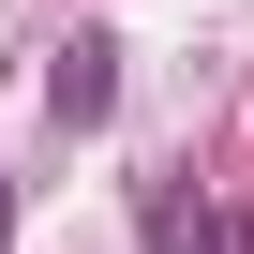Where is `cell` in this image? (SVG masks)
Wrapping results in <instances>:
<instances>
[{"mask_svg": "<svg viewBox=\"0 0 254 254\" xmlns=\"http://www.w3.org/2000/svg\"><path fill=\"white\" fill-rule=\"evenodd\" d=\"M105 105H120V45L75 30V45L45 60V120H60V135H105Z\"/></svg>", "mask_w": 254, "mask_h": 254, "instance_id": "1", "label": "cell"}, {"mask_svg": "<svg viewBox=\"0 0 254 254\" xmlns=\"http://www.w3.org/2000/svg\"><path fill=\"white\" fill-rule=\"evenodd\" d=\"M150 254H239V209H209L194 180H150Z\"/></svg>", "mask_w": 254, "mask_h": 254, "instance_id": "2", "label": "cell"}, {"mask_svg": "<svg viewBox=\"0 0 254 254\" xmlns=\"http://www.w3.org/2000/svg\"><path fill=\"white\" fill-rule=\"evenodd\" d=\"M0 224H15V194H0Z\"/></svg>", "mask_w": 254, "mask_h": 254, "instance_id": "3", "label": "cell"}]
</instances>
